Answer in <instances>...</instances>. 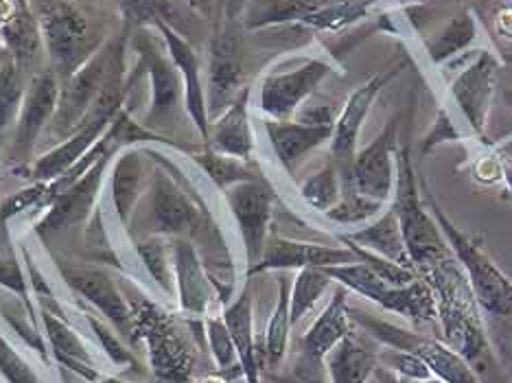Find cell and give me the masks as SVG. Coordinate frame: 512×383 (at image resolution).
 <instances>
[{
    "label": "cell",
    "mask_w": 512,
    "mask_h": 383,
    "mask_svg": "<svg viewBox=\"0 0 512 383\" xmlns=\"http://www.w3.org/2000/svg\"><path fill=\"white\" fill-rule=\"evenodd\" d=\"M331 283V278L320 268H305L296 272V278L292 281V294H289V311H292L294 327L318 305V300L327 294Z\"/></svg>",
    "instance_id": "60d3db41"
},
{
    "label": "cell",
    "mask_w": 512,
    "mask_h": 383,
    "mask_svg": "<svg viewBox=\"0 0 512 383\" xmlns=\"http://www.w3.org/2000/svg\"><path fill=\"white\" fill-rule=\"evenodd\" d=\"M162 40L167 44L169 57L176 64L180 79H182V90H184V110L189 114L193 127L200 134L202 141H208V130H211V119H208V108H206V88L202 79V60L200 53L195 51V44L180 36L178 31L171 27L158 25L154 27Z\"/></svg>",
    "instance_id": "44dd1931"
},
{
    "label": "cell",
    "mask_w": 512,
    "mask_h": 383,
    "mask_svg": "<svg viewBox=\"0 0 512 383\" xmlns=\"http://www.w3.org/2000/svg\"><path fill=\"white\" fill-rule=\"evenodd\" d=\"M397 149H399V116H394L386 127L359 149L353 162V184L359 195L381 204H388L394 182H397Z\"/></svg>",
    "instance_id": "2e32d148"
},
{
    "label": "cell",
    "mask_w": 512,
    "mask_h": 383,
    "mask_svg": "<svg viewBox=\"0 0 512 383\" xmlns=\"http://www.w3.org/2000/svg\"><path fill=\"white\" fill-rule=\"evenodd\" d=\"M186 7H191L202 20L215 22V0H182Z\"/></svg>",
    "instance_id": "db71d44e"
},
{
    "label": "cell",
    "mask_w": 512,
    "mask_h": 383,
    "mask_svg": "<svg viewBox=\"0 0 512 383\" xmlns=\"http://www.w3.org/2000/svg\"><path fill=\"white\" fill-rule=\"evenodd\" d=\"M324 0H250L243 11V27L248 31L302 25Z\"/></svg>",
    "instance_id": "1f68e13d"
},
{
    "label": "cell",
    "mask_w": 512,
    "mask_h": 383,
    "mask_svg": "<svg viewBox=\"0 0 512 383\" xmlns=\"http://www.w3.org/2000/svg\"><path fill=\"white\" fill-rule=\"evenodd\" d=\"M62 276L66 285L71 287L79 298H84L86 303L95 307L116 331L123 333L125 338H130L136 344L130 300H125L127 296H123L119 285H116L106 272L90 268H68L62 270Z\"/></svg>",
    "instance_id": "7402d4cb"
},
{
    "label": "cell",
    "mask_w": 512,
    "mask_h": 383,
    "mask_svg": "<svg viewBox=\"0 0 512 383\" xmlns=\"http://www.w3.org/2000/svg\"><path fill=\"white\" fill-rule=\"evenodd\" d=\"M473 178L480 184H497L504 180L502 154L497 147H488L486 152L473 158Z\"/></svg>",
    "instance_id": "816d5d0a"
},
{
    "label": "cell",
    "mask_w": 512,
    "mask_h": 383,
    "mask_svg": "<svg viewBox=\"0 0 512 383\" xmlns=\"http://www.w3.org/2000/svg\"><path fill=\"white\" fill-rule=\"evenodd\" d=\"M250 97L252 88L243 86L235 101L211 121L206 147L217 154L250 162L254 156V132L250 121Z\"/></svg>",
    "instance_id": "cb8c5ba5"
},
{
    "label": "cell",
    "mask_w": 512,
    "mask_h": 383,
    "mask_svg": "<svg viewBox=\"0 0 512 383\" xmlns=\"http://www.w3.org/2000/svg\"><path fill=\"white\" fill-rule=\"evenodd\" d=\"M348 313H351V320L357 327H362L370 338L377 340L383 348L410 351L421 357L436 379L445 383H482L480 377L473 373V368L445 342L429 338V335L423 333H414L410 329L397 327V324L372 316V313L364 309L348 307Z\"/></svg>",
    "instance_id": "9c48e42d"
},
{
    "label": "cell",
    "mask_w": 512,
    "mask_h": 383,
    "mask_svg": "<svg viewBox=\"0 0 512 383\" xmlns=\"http://www.w3.org/2000/svg\"><path fill=\"white\" fill-rule=\"evenodd\" d=\"M97 383H127V381H121V379H116V377H101Z\"/></svg>",
    "instance_id": "6125c7cd"
},
{
    "label": "cell",
    "mask_w": 512,
    "mask_h": 383,
    "mask_svg": "<svg viewBox=\"0 0 512 383\" xmlns=\"http://www.w3.org/2000/svg\"><path fill=\"white\" fill-rule=\"evenodd\" d=\"M127 49L136 53V66L149 81V108L143 125L156 132V127L171 125L178 116L180 103L184 106L180 73L169 57L165 40L156 29H132L127 38Z\"/></svg>",
    "instance_id": "ba28073f"
},
{
    "label": "cell",
    "mask_w": 512,
    "mask_h": 383,
    "mask_svg": "<svg viewBox=\"0 0 512 383\" xmlns=\"http://www.w3.org/2000/svg\"><path fill=\"white\" fill-rule=\"evenodd\" d=\"M289 294H292V281L287 276L278 278V296L276 305L267 322L265 340H263V357L270 368H278L287 355L289 333H292V311H289Z\"/></svg>",
    "instance_id": "e575fe53"
},
{
    "label": "cell",
    "mask_w": 512,
    "mask_h": 383,
    "mask_svg": "<svg viewBox=\"0 0 512 383\" xmlns=\"http://www.w3.org/2000/svg\"><path fill=\"white\" fill-rule=\"evenodd\" d=\"M27 86V73L11 57H7L0 66V134L7 132L18 121Z\"/></svg>",
    "instance_id": "f35d334b"
},
{
    "label": "cell",
    "mask_w": 512,
    "mask_h": 383,
    "mask_svg": "<svg viewBox=\"0 0 512 383\" xmlns=\"http://www.w3.org/2000/svg\"><path fill=\"white\" fill-rule=\"evenodd\" d=\"M73 3H86V0H73Z\"/></svg>",
    "instance_id": "e7e4bbea"
},
{
    "label": "cell",
    "mask_w": 512,
    "mask_h": 383,
    "mask_svg": "<svg viewBox=\"0 0 512 383\" xmlns=\"http://www.w3.org/2000/svg\"><path fill=\"white\" fill-rule=\"evenodd\" d=\"M130 307L134 340L145 344L156 383H193L197 351L182 322L145 294L132 296Z\"/></svg>",
    "instance_id": "3957f363"
},
{
    "label": "cell",
    "mask_w": 512,
    "mask_h": 383,
    "mask_svg": "<svg viewBox=\"0 0 512 383\" xmlns=\"http://www.w3.org/2000/svg\"><path fill=\"white\" fill-rule=\"evenodd\" d=\"M418 383H445V381H440V379L432 377V379H425V381H418Z\"/></svg>",
    "instance_id": "be15d7a7"
},
{
    "label": "cell",
    "mask_w": 512,
    "mask_h": 383,
    "mask_svg": "<svg viewBox=\"0 0 512 383\" xmlns=\"http://www.w3.org/2000/svg\"><path fill=\"white\" fill-rule=\"evenodd\" d=\"M357 257L351 248L320 246V243L296 241L287 237H270L265 243L259 263L246 272L248 278L265 272H289L305 268H333V265L355 263Z\"/></svg>",
    "instance_id": "ffe728a7"
},
{
    "label": "cell",
    "mask_w": 512,
    "mask_h": 383,
    "mask_svg": "<svg viewBox=\"0 0 512 383\" xmlns=\"http://www.w3.org/2000/svg\"><path fill=\"white\" fill-rule=\"evenodd\" d=\"M379 364L390 368L392 373L412 379L416 383L434 377L432 370L427 368L423 359L410 351H394V348H386V351L379 353Z\"/></svg>",
    "instance_id": "c3c4849f"
},
{
    "label": "cell",
    "mask_w": 512,
    "mask_h": 383,
    "mask_svg": "<svg viewBox=\"0 0 512 383\" xmlns=\"http://www.w3.org/2000/svg\"><path fill=\"white\" fill-rule=\"evenodd\" d=\"M375 381L377 383H416V381H412V379H407V377H401V375H397V373H392L390 368H386V366H377V370H375Z\"/></svg>",
    "instance_id": "9f6ffc18"
},
{
    "label": "cell",
    "mask_w": 512,
    "mask_h": 383,
    "mask_svg": "<svg viewBox=\"0 0 512 383\" xmlns=\"http://www.w3.org/2000/svg\"><path fill=\"white\" fill-rule=\"evenodd\" d=\"M193 158H195V165L204 171V176H208V180H211L219 191H226L228 187H232V184H239V182L261 180V176H256V173L248 167L246 160L217 154L208 147L202 154H197Z\"/></svg>",
    "instance_id": "ab89813d"
},
{
    "label": "cell",
    "mask_w": 512,
    "mask_h": 383,
    "mask_svg": "<svg viewBox=\"0 0 512 383\" xmlns=\"http://www.w3.org/2000/svg\"><path fill=\"white\" fill-rule=\"evenodd\" d=\"M377 366L379 353L357 338L355 327L324 359L331 383H370Z\"/></svg>",
    "instance_id": "4dcf8cb0"
},
{
    "label": "cell",
    "mask_w": 512,
    "mask_h": 383,
    "mask_svg": "<svg viewBox=\"0 0 512 383\" xmlns=\"http://www.w3.org/2000/svg\"><path fill=\"white\" fill-rule=\"evenodd\" d=\"M502 171H504V182L508 191L512 193V156L502 154Z\"/></svg>",
    "instance_id": "680465c9"
},
{
    "label": "cell",
    "mask_w": 512,
    "mask_h": 383,
    "mask_svg": "<svg viewBox=\"0 0 512 383\" xmlns=\"http://www.w3.org/2000/svg\"><path fill=\"white\" fill-rule=\"evenodd\" d=\"M464 134L462 130H458L456 123H453V119L449 116V112L442 108L438 110L436 119L432 123V130H429L425 136H423V143H421V156L429 154L432 149H436L440 143H449V141H462Z\"/></svg>",
    "instance_id": "f907efd6"
},
{
    "label": "cell",
    "mask_w": 512,
    "mask_h": 383,
    "mask_svg": "<svg viewBox=\"0 0 512 383\" xmlns=\"http://www.w3.org/2000/svg\"><path fill=\"white\" fill-rule=\"evenodd\" d=\"M497 60L491 51H477L473 60L451 81V99L462 112V119L471 127L473 136L486 143V121L495 97Z\"/></svg>",
    "instance_id": "ac0fdd59"
},
{
    "label": "cell",
    "mask_w": 512,
    "mask_h": 383,
    "mask_svg": "<svg viewBox=\"0 0 512 383\" xmlns=\"http://www.w3.org/2000/svg\"><path fill=\"white\" fill-rule=\"evenodd\" d=\"M36 11L44 53L60 81L75 75L110 36L103 33L81 3L73 0H29Z\"/></svg>",
    "instance_id": "5b68a950"
},
{
    "label": "cell",
    "mask_w": 512,
    "mask_h": 383,
    "mask_svg": "<svg viewBox=\"0 0 512 383\" xmlns=\"http://www.w3.org/2000/svg\"><path fill=\"white\" fill-rule=\"evenodd\" d=\"M0 379L5 383H40L27 357L3 333H0Z\"/></svg>",
    "instance_id": "7dc6e473"
},
{
    "label": "cell",
    "mask_w": 512,
    "mask_h": 383,
    "mask_svg": "<svg viewBox=\"0 0 512 383\" xmlns=\"http://www.w3.org/2000/svg\"><path fill=\"white\" fill-rule=\"evenodd\" d=\"M263 130L267 134V141H270L274 156L289 173H294L298 162L309 152H313V149H318L324 143H331L333 136V125H311L296 119H263Z\"/></svg>",
    "instance_id": "484cf974"
},
{
    "label": "cell",
    "mask_w": 512,
    "mask_h": 383,
    "mask_svg": "<svg viewBox=\"0 0 512 383\" xmlns=\"http://www.w3.org/2000/svg\"><path fill=\"white\" fill-rule=\"evenodd\" d=\"M62 81L55 75L53 68H44L29 79L27 95L22 101V110L16 121L14 136V154L20 160H27L36 149L44 130H49L53 116L60 103Z\"/></svg>",
    "instance_id": "d6986e66"
},
{
    "label": "cell",
    "mask_w": 512,
    "mask_h": 383,
    "mask_svg": "<svg viewBox=\"0 0 512 383\" xmlns=\"http://www.w3.org/2000/svg\"><path fill=\"white\" fill-rule=\"evenodd\" d=\"M221 316H224L232 344H235L243 381L261 383V362H259V351H256V338H254L252 289L248 283L243 285L237 298H232L230 303L221 309Z\"/></svg>",
    "instance_id": "f1b7e54d"
},
{
    "label": "cell",
    "mask_w": 512,
    "mask_h": 383,
    "mask_svg": "<svg viewBox=\"0 0 512 383\" xmlns=\"http://www.w3.org/2000/svg\"><path fill=\"white\" fill-rule=\"evenodd\" d=\"M0 42L11 60L25 73L40 60V53L44 51L42 29L29 0H16L14 16L0 29Z\"/></svg>",
    "instance_id": "f546056e"
},
{
    "label": "cell",
    "mask_w": 512,
    "mask_h": 383,
    "mask_svg": "<svg viewBox=\"0 0 512 383\" xmlns=\"http://www.w3.org/2000/svg\"><path fill=\"white\" fill-rule=\"evenodd\" d=\"M322 270L333 283L344 285L348 292L359 294L381 309L399 313V316L418 324V327L438 322L436 296L421 276L405 287H390L362 261L333 265V268Z\"/></svg>",
    "instance_id": "52a82bcc"
},
{
    "label": "cell",
    "mask_w": 512,
    "mask_h": 383,
    "mask_svg": "<svg viewBox=\"0 0 512 383\" xmlns=\"http://www.w3.org/2000/svg\"><path fill=\"white\" fill-rule=\"evenodd\" d=\"M145 154L158 158L160 169L151 173L149 189V217L154 226V235L167 239H191L202 237L211 230V213L206 211L200 195L189 187V182H180L171 162L165 160L154 147H143Z\"/></svg>",
    "instance_id": "8992f818"
},
{
    "label": "cell",
    "mask_w": 512,
    "mask_h": 383,
    "mask_svg": "<svg viewBox=\"0 0 512 383\" xmlns=\"http://www.w3.org/2000/svg\"><path fill=\"white\" fill-rule=\"evenodd\" d=\"M134 248H136L138 259L143 263V268L151 278H154V283L160 292L169 298L176 296L169 239L160 235H147L141 239H134Z\"/></svg>",
    "instance_id": "8d00e7d4"
},
{
    "label": "cell",
    "mask_w": 512,
    "mask_h": 383,
    "mask_svg": "<svg viewBox=\"0 0 512 383\" xmlns=\"http://www.w3.org/2000/svg\"><path fill=\"white\" fill-rule=\"evenodd\" d=\"M114 156V152H108L99 160L92 162L84 176H79L73 184H68V187L46 206V213L36 226L38 235L44 237L51 235V232H60L64 228L86 222L99 202V193L103 182H106Z\"/></svg>",
    "instance_id": "e0dca14e"
},
{
    "label": "cell",
    "mask_w": 512,
    "mask_h": 383,
    "mask_svg": "<svg viewBox=\"0 0 512 383\" xmlns=\"http://www.w3.org/2000/svg\"><path fill=\"white\" fill-rule=\"evenodd\" d=\"M477 40H480V25H477L473 11L460 9L445 27L425 40V51L432 64L440 66L451 62L460 53H467Z\"/></svg>",
    "instance_id": "d6a6232c"
},
{
    "label": "cell",
    "mask_w": 512,
    "mask_h": 383,
    "mask_svg": "<svg viewBox=\"0 0 512 383\" xmlns=\"http://www.w3.org/2000/svg\"><path fill=\"white\" fill-rule=\"evenodd\" d=\"M0 287L7 289V292H11V294H16L22 303H25L31 316L38 311L31 300V281L27 278L25 270H22V265L16 257L0 259Z\"/></svg>",
    "instance_id": "681fc988"
},
{
    "label": "cell",
    "mask_w": 512,
    "mask_h": 383,
    "mask_svg": "<svg viewBox=\"0 0 512 383\" xmlns=\"http://www.w3.org/2000/svg\"><path fill=\"white\" fill-rule=\"evenodd\" d=\"M418 276L432 287L436 296L442 342L473 368L482 383H512L499 364L486 320L458 259L449 254Z\"/></svg>",
    "instance_id": "6da1fadb"
},
{
    "label": "cell",
    "mask_w": 512,
    "mask_h": 383,
    "mask_svg": "<svg viewBox=\"0 0 512 383\" xmlns=\"http://www.w3.org/2000/svg\"><path fill=\"white\" fill-rule=\"evenodd\" d=\"M403 62L397 66H390L386 71L377 73L375 77H370L366 84L355 88L351 95H348L342 112L337 114L335 125H333V136H331V160L335 162L337 173H340L342 180V193H353L355 184H353V162H355V149L359 134H362V127L366 116L372 108V103L377 101L381 95V90L390 86L394 79L399 77L403 71Z\"/></svg>",
    "instance_id": "7c38bea8"
},
{
    "label": "cell",
    "mask_w": 512,
    "mask_h": 383,
    "mask_svg": "<svg viewBox=\"0 0 512 383\" xmlns=\"http://www.w3.org/2000/svg\"><path fill=\"white\" fill-rule=\"evenodd\" d=\"M204 340L208 348H211V355L215 359L219 373L228 379H243L235 344H232L230 331L226 327L224 316H221V311H211L204 318Z\"/></svg>",
    "instance_id": "74e56055"
},
{
    "label": "cell",
    "mask_w": 512,
    "mask_h": 383,
    "mask_svg": "<svg viewBox=\"0 0 512 383\" xmlns=\"http://www.w3.org/2000/svg\"><path fill=\"white\" fill-rule=\"evenodd\" d=\"M121 11L123 27L138 29L151 27L154 29L158 22L178 31L189 42L200 36L202 20L191 7H186L182 0H114Z\"/></svg>",
    "instance_id": "d4e9b609"
},
{
    "label": "cell",
    "mask_w": 512,
    "mask_h": 383,
    "mask_svg": "<svg viewBox=\"0 0 512 383\" xmlns=\"http://www.w3.org/2000/svg\"><path fill=\"white\" fill-rule=\"evenodd\" d=\"M425 5V3H436V0H399V5Z\"/></svg>",
    "instance_id": "94428289"
},
{
    "label": "cell",
    "mask_w": 512,
    "mask_h": 383,
    "mask_svg": "<svg viewBox=\"0 0 512 383\" xmlns=\"http://www.w3.org/2000/svg\"><path fill=\"white\" fill-rule=\"evenodd\" d=\"M16 0H0V29L7 25V20L14 16Z\"/></svg>",
    "instance_id": "6f0895ef"
},
{
    "label": "cell",
    "mask_w": 512,
    "mask_h": 383,
    "mask_svg": "<svg viewBox=\"0 0 512 383\" xmlns=\"http://www.w3.org/2000/svg\"><path fill=\"white\" fill-rule=\"evenodd\" d=\"M193 383H230V379L219 373V375H204L200 379H195Z\"/></svg>",
    "instance_id": "91938a15"
},
{
    "label": "cell",
    "mask_w": 512,
    "mask_h": 383,
    "mask_svg": "<svg viewBox=\"0 0 512 383\" xmlns=\"http://www.w3.org/2000/svg\"><path fill=\"white\" fill-rule=\"evenodd\" d=\"M421 189L429 213L434 215L453 257L458 259L464 274H467V281L477 305H480L493 346L504 353L512 340V278L488 257L480 241L451 222L449 215L436 202L434 193L427 189V184H423Z\"/></svg>",
    "instance_id": "7a4b0ae2"
},
{
    "label": "cell",
    "mask_w": 512,
    "mask_h": 383,
    "mask_svg": "<svg viewBox=\"0 0 512 383\" xmlns=\"http://www.w3.org/2000/svg\"><path fill=\"white\" fill-rule=\"evenodd\" d=\"M84 318H86V322H88L90 331L95 333L97 342L101 344L103 353H106V357L110 359V362H112L114 366L125 368V370H130V368H136V366H138L134 353L121 342V338H119V335H116V331L110 327L108 320L103 322L101 318H97L95 313H90V311H84Z\"/></svg>",
    "instance_id": "f6af8a7d"
},
{
    "label": "cell",
    "mask_w": 512,
    "mask_h": 383,
    "mask_svg": "<svg viewBox=\"0 0 512 383\" xmlns=\"http://www.w3.org/2000/svg\"><path fill=\"white\" fill-rule=\"evenodd\" d=\"M226 204L230 208L235 224L239 228V237L246 252L248 270L259 263L265 250V243L270 239L272 213H274V193L267 187V182L248 180L232 184L224 191Z\"/></svg>",
    "instance_id": "9a60e30c"
},
{
    "label": "cell",
    "mask_w": 512,
    "mask_h": 383,
    "mask_svg": "<svg viewBox=\"0 0 512 383\" xmlns=\"http://www.w3.org/2000/svg\"><path fill=\"white\" fill-rule=\"evenodd\" d=\"M250 0H215V25H237Z\"/></svg>",
    "instance_id": "f5cc1de1"
},
{
    "label": "cell",
    "mask_w": 512,
    "mask_h": 383,
    "mask_svg": "<svg viewBox=\"0 0 512 383\" xmlns=\"http://www.w3.org/2000/svg\"><path fill=\"white\" fill-rule=\"evenodd\" d=\"M340 239L346 243V248L353 250L357 261L366 263L368 268H370L372 272H375L386 285H390V287H405V285L414 283L416 278H418V274H416L412 268H407V265H401V263H397V261L381 257V254H377V252L366 250V248L359 246V243L348 239L346 235H342Z\"/></svg>",
    "instance_id": "7bdbcfd3"
},
{
    "label": "cell",
    "mask_w": 512,
    "mask_h": 383,
    "mask_svg": "<svg viewBox=\"0 0 512 383\" xmlns=\"http://www.w3.org/2000/svg\"><path fill=\"white\" fill-rule=\"evenodd\" d=\"M346 237L359 243V246L366 250H372V252L381 254V257L392 259L401 265H407V268H412L410 257H407V250H405L399 219H397V215H394L390 206L375 219V222L368 224L362 230L353 232V235H346Z\"/></svg>",
    "instance_id": "836d02e7"
},
{
    "label": "cell",
    "mask_w": 512,
    "mask_h": 383,
    "mask_svg": "<svg viewBox=\"0 0 512 383\" xmlns=\"http://www.w3.org/2000/svg\"><path fill=\"white\" fill-rule=\"evenodd\" d=\"M38 313L44 329V338L51 344L55 362L88 383H97L101 379V373L95 366V353H92V348L86 344V340L81 338V333H77L71 324L57 316L55 311L42 307Z\"/></svg>",
    "instance_id": "4316f807"
},
{
    "label": "cell",
    "mask_w": 512,
    "mask_h": 383,
    "mask_svg": "<svg viewBox=\"0 0 512 383\" xmlns=\"http://www.w3.org/2000/svg\"><path fill=\"white\" fill-rule=\"evenodd\" d=\"M495 29L502 33L504 38L512 40V5L510 7H502L497 11L495 16Z\"/></svg>",
    "instance_id": "11a10c76"
},
{
    "label": "cell",
    "mask_w": 512,
    "mask_h": 383,
    "mask_svg": "<svg viewBox=\"0 0 512 383\" xmlns=\"http://www.w3.org/2000/svg\"><path fill=\"white\" fill-rule=\"evenodd\" d=\"M147 180V154L143 147H125L110 165V200L121 224L130 228Z\"/></svg>",
    "instance_id": "83f0119b"
},
{
    "label": "cell",
    "mask_w": 512,
    "mask_h": 383,
    "mask_svg": "<svg viewBox=\"0 0 512 383\" xmlns=\"http://www.w3.org/2000/svg\"><path fill=\"white\" fill-rule=\"evenodd\" d=\"M390 208L399 219L407 257H410L416 274L453 254L438 222L425 204L410 143H399L397 149V182H394Z\"/></svg>",
    "instance_id": "277c9868"
},
{
    "label": "cell",
    "mask_w": 512,
    "mask_h": 383,
    "mask_svg": "<svg viewBox=\"0 0 512 383\" xmlns=\"http://www.w3.org/2000/svg\"><path fill=\"white\" fill-rule=\"evenodd\" d=\"M383 211H386V204L368 200V197L353 191V193H342L340 202H337L331 211H327L324 215H327V219H331L335 224L355 226V224L370 222L372 217H379Z\"/></svg>",
    "instance_id": "ee69618b"
},
{
    "label": "cell",
    "mask_w": 512,
    "mask_h": 383,
    "mask_svg": "<svg viewBox=\"0 0 512 383\" xmlns=\"http://www.w3.org/2000/svg\"><path fill=\"white\" fill-rule=\"evenodd\" d=\"M173 283H176L178 311L184 318L204 322L217 305L224 307L219 298L217 283L208 274L206 265L191 239H169Z\"/></svg>",
    "instance_id": "5bb4252c"
},
{
    "label": "cell",
    "mask_w": 512,
    "mask_h": 383,
    "mask_svg": "<svg viewBox=\"0 0 512 383\" xmlns=\"http://www.w3.org/2000/svg\"><path fill=\"white\" fill-rule=\"evenodd\" d=\"M377 0H324V3L305 18L300 27L311 31L337 33L364 20Z\"/></svg>",
    "instance_id": "d590c367"
},
{
    "label": "cell",
    "mask_w": 512,
    "mask_h": 383,
    "mask_svg": "<svg viewBox=\"0 0 512 383\" xmlns=\"http://www.w3.org/2000/svg\"><path fill=\"white\" fill-rule=\"evenodd\" d=\"M127 33H130L127 27H123L121 33H114V36H110L108 42L103 44L75 75L62 81L60 103H57V112L49 125V132L55 138L64 141V138L71 136L79 127V123L84 121V116L92 108V103L97 101L103 86H106L116 49H119Z\"/></svg>",
    "instance_id": "8fae6325"
},
{
    "label": "cell",
    "mask_w": 512,
    "mask_h": 383,
    "mask_svg": "<svg viewBox=\"0 0 512 383\" xmlns=\"http://www.w3.org/2000/svg\"><path fill=\"white\" fill-rule=\"evenodd\" d=\"M206 108L217 119L243 90V38L235 25H215L206 42Z\"/></svg>",
    "instance_id": "4fadbf2b"
},
{
    "label": "cell",
    "mask_w": 512,
    "mask_h": 383,
    "mask_svg": "<svg viewBox=\"0 0 512 383\" xmlns=\"http://www.w3.org/2000/svg\"><path fill=\"white\" fill-rule=\"evenodd\" d=\"M370 383H377V381H375V377H372V379H370Z\"/></svg>",
    "instance_id": "03108f58"
},
{
    "label": "cell",
    "mask_w": 512,
    "mask_h": 383,
    "mask_svg": "<svg viewBox=\"0 0 512 383\" xmlns=\"http://www.w3.org/2000/svg\"><path fill=\"white\" fill-rule=\"evenodd\" d=\"M333 64L324 57H302L272 68L261 79L259 110L265 119L289 121L305 106L322 81L333 71Z\"/></svg>",
    "instance_id": "30bf717a"
},
{
    "label": "cell",
    "mask_w": 512,
    "mask_h": 383,
    "mask_svg": "<svg viewBox=\"0 0 512 383\" xmlns=\"http://www.w3.org/2000/svg\"><path fill=\"white\" fill-rule=\"evenodd\" d=\"M353 327L355 322L348 313V289L344 285H337L327 307L322 309L309 331L302 335V364L313 373H318L327 355L353 331Z\"/></svg>",
    "instance_id": "603a6c76"
},
{
    "label": "cell",
    "mask_w": 512,
    "mask_h": 383,
    "mask_svg": "<svg viewBox=\"0 0 512 383\" xmlns=\"http://www.w3.org/2000/svg\"><path fill=\"white\" fill-rule=\"evenodd\" d=\"M42 206H49V182H31L25 189L5 197V202L0 204V226H7L11 219Z\"/></svg>",
    "instance_id": "bcb514c9"
},
{
    "label": "cell",
    "mask_w": 512,
    "mask_h": 383,
    "mask_svg": "<svg viewBox=\"0 0 512 383\" xmlns=\"http://www.w3.org/2000/svg\"><path fill=\"white\" fill-rule=\"evenodd\" d=\"M300 195L311 208L320 213H327L340 202L342 197V180L337 173L335 162H327L320 171L313 173L305 182L300 184Z\"/></svg>",
    "instance_id": "b9f144b4"
},
{
    "label": "cell",
    "mask_w": 512,
    "mask_h": 383,
    "mask_svg": "<svg viewBox=\"0 0 512 383\" xmlns=\"http://www.w3.org/2000/svg\"><path fill=\"white\" fill-rule=\"evenodd\" d=\"M510 3H512V0H510Z\"/></svg>",
    "instance_id": "003e7915"
}]
</instances>
